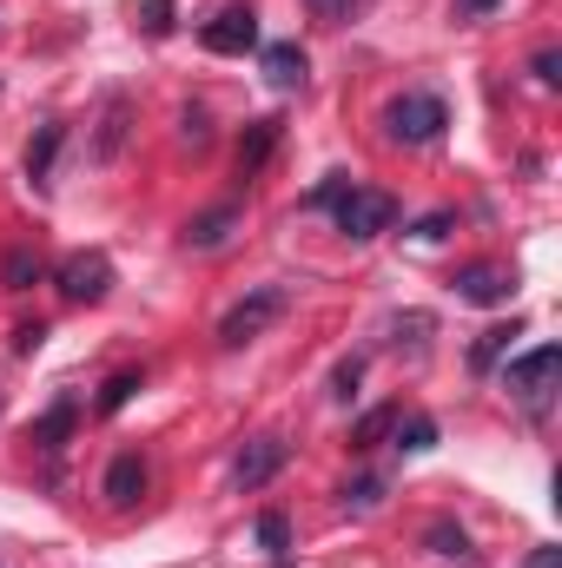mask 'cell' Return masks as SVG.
Here are the masks:
<instances>
[{"label": "cell", "mask_w": 562, "mask_h": 568, "mask_svg": "<svg viewBox=\"0 0 562 568\" xmlns=\"http://www.w3.org/2000/svg\"><path fill=\"white\" fill-rule=\"evenodd\" d=\"M338 503H344V509H358V516H364V509H378V503H384V476H351V483L338 489Z\"/></svg>", "instance_id": "obj_23"}, {"label": "cell", "mask_w": 562, "mask_h": 568, "mask_svg": "<svg viewBox=\"0 0 562 568\" xmlns=\"http://www.w3.org/2000/svg\"><path fill=\"white\" fill-rule=\"evenodd\" d=\"M259 67H265V87H272V93H304L311 53H304L298 40H272V47H259Z\"/></svg>", "instance_id": "obj_11"}, {"label": "cell", "mask_w": 562, "mask_h": 568, "mask_svg": "<svg viewBox=\"0 0 562 568\" xmlns=\"http://www.w3.org/2000/svg\"><path fill=\"white\" fill-rule=\"evenodd\" d=\"M172 20H179V0H140V27L152 33V40H165Z\"/></svg>", "instance_id": "obj_25"}, {"label": "cell", "mask_w": 562, "mask_h": 568, "mask_svg": "<svg viewBox=\"0 0 562 568\" xmlns=\"http://www.w3.org/2000/svg\"><path fill=\"white\" fill-rule=\"evenodd\" d=\"M284 463H291V443H284L279 429H265V436H252L245 449H239V463H232V483H239V496H259L272 476H279Z\"/></svg>", "instance_id": "obj_7"}, {"label": "cell", "mask_w": 562, "mask_h": 568, "mask_svg": "<svg viewBox=\"0 0 562 568\" xmlns=\"http://www.w3.org/2000/svg\"><path fill=\"white\" fill-rule=\"evenodd\" d=\"M232 225H239V199H225V205L199 212V219L185 225V252H219V245L232 239Z\"/></svg>", "instance_id": "obj_15"}, {"label": "cell", "mask_w": 562, "mask_h": 568, "mask_svg": "<svg viewBox=\"0 0 562 568\" xmlns=\"http://www.w3.org/2000/svg\"><path fill=\"white\" fill-rule=\"evenodd\" d=\"M456 232V212L443 205V212H423L418 225H411V239H423V245H436V239H450Z\"/></svg>", "instance_id": "obj_28"}, {"label": "cell", "mask_w": 562, "mask_h": 568, "mask_svg": "<svg viewBox=\"0 0 562 568\" xmlns=\"http://www.w3.org/2000/svg\"><path fill=\"white\" fill-rule=\"evenodd\" d=\"M127 140H133V100H127V93H107L100 133H93V145H87V159H93V165H113V159L127 152Z\"/></svg>", "instance_id": "obj_10"}, {"label": "cell", "mask_w": 562, "mask_h": 568, "mask_svg": "<svg viewBox=\"0 0 562 568\" xmlns=\"http://www.w3.org/2000/svg\"><path fill=\"white\" fill-rule=\"evenodd\" d=\"M556 371H562V351H556V344H536L530 357H510V364H503V390H510L536 424H543V417H550V404H556Z\"/></svg>", "instance_id": "obj_2"}, {"label": "cell", "mask_w": 562, "mask_h": 568, "mask_svg": "<svg viewBox=\"0 0 562 568\" xmlns=\"http://www.w3.org/2000/svg\"><path fill=\"white\" fill-rule=\"evenodd\" d=\"M530 324L523 317H510V324H490L476 344H470V377H490V371H503L510 364V351H516V337H523Z\"/></svg>", "instance_id": "obj_14"}, {"label": "cell", "mask_w": 562, "mask_h": 568, "mask_svg": "<svg viewBox=\"0 0 562 568\" xmlns=\"http://www.w3.org/2000/svg\"><path fill=\"white\" fill-rule=\"evenodd\" d=\"M0 284H7V291H33V284H47V258L27 252V245L7 252V258H0Z\"/></svg>", "instance_id": "obj_20"}, {"label": "cell", "mask_w": 562, "mask_h": 568, "mask_svg": "<svg viewBox=\"0 0 562 568\" xmlns=\"http://www.w3.org/2000/svg\"><path fill=\"white\" fill-rule=\"evenodd\" d=\"M279 140H284V120H279V113H265V120H252V126L239 133V179H245V185H252V179L272 165Z\"/></svg>", "instance_id": "obj_12"}, {"label": "cell", "mask_w": 562, "mask_h": 568, "mask_svg": "<svg viewBox=\"0 0 562 568\" xmlns=\"http://www.w3.org/2000/svg\"><path fill=\"white\" fill-rule=\"evenodd\" d=\"M423 549H430V556H443V562H463V556H470V529H463V523H450V516H436V523L423 529Z\"/></svg>", "instance_id": "obj_19"}, {"label": "cell", "mask_w": 562, "mask_h": 568, "mask_svg": "<svg viewBox=\"0 0 562 568\" xmlns=\"http://www.w3.org/2000/svg\"><path fill=\"white\" fill-rule=\"evenodd\" d=\"M47 278H53V291H60L67 304H107V291L120 284V272H113V258H107L100 245H87V252H67Z\"/></svg>", "instance_id": "obj_5"}, {"label": "cell", "mask_w": 562, "mask_h": 568, "mask_svg": "<svg viewBox=\"0 0 562 568\" xmlns=\"http://www.w3.org/2000/svg\"><path fill=\"white\" fill-rule=\"evenodd\" d=\"M450 291L463 297V304H483V311H496V304H510L516 297V272L510 265H490V258H476V265H463Z\"/></svg>", "instance_id": "obj_8"}, {"label": "cell", "mask_w": 562, "mask_h": 568, "mask_svg": "<svg viewBox=\"0 0 562 568\" xmlns=\"http://www.w3.org/2000/svg\"><path fill=\"white\" fill-rule=\"evenodd\" d=\"M398 410H404V404H378V410H364V417L351 424V449H378V443L391 436V424H398Z\"/></svg>", "instance_id": "obj_21"}, {"label": "cell", "mask_w": 562, "mask_h": 568, "mask_svg": "<svg viewBox=\"0 0 562 568\" xmlns=\"http://www.w3.org/2000/svg\"><path fill=\"white\" fill-rule=\"evenodd\" d=\"M523 568H562V549H556V542H543V549H536Z\"/></svg>", "instance_id": "obj_33"}, {"label": "cell", "mask_w": 562, "mask_h": 568, "mask_svg": "<svg viewBox=\"0 0 562 568\" xmlns=\"http://www.w3.org/2000/svg\"><path fill=\"white\" fill-rule=\"evenodd\" d=\"M503 0H456V20H490Z\"/></svg>", "instance_id": "obj_32"}, {"label": "cell", "mask_w": 562, "mask_h": 568, "mask_svg": "<svg viewBox=\"0 0 562 568\" xmlns=\"http://www.w3.org/2000/svg\"><path fill=\"white\" fill-rule=\"evenodd\" d=\"M259 549H265L272 562H291V516H284V509H265V516H259Z\"/></svg>", "instance_id": "obj_22"}, {"label": "cell", "mask_w": 562, "mask_h": 568, "mask_svg": "<svg viewBox=\"0 0 562 568\" xmlns=\"http://www.w3.org/2000/svg\"><path fill=\"white\" fill-rule=\"evenodd\" d=\"M279 568H291V562H279Z\"/></svg>", "instance_id": "obj_34"}, {"label": "cell", "mask_w": 562, "mask_h": 568, "mask_svg": "<svg viewBox=\"0 0 562 568\" xmlns=\"http://www.w3.org/2000/svg\"><path fill=\"white\" fill-rule=\"evenodd\" d=\"M40 344H47V324H40V317H33V324H20V331H13V357H33V351H40Z\"/></svg>", "instance_id": "obj_30"}, {"label": "cell", "mask_w": 562, "mask_h": 568, "mask_svg": "<svg viewBox=\"0 0 562 568\" xmlns=\"http://www.w3.org/2000/svg\"><path fill=\"white\" fill-rule=\"evenodd\" d=\"M436 436H443V429H436L430 410H398V424H391V449H398V456H430Z\"/></svg>", "instance_id": "obj_16"}, {"label": "cell", "mask_w": 562, "mask_h": 568, "mask_svg": "<svg viewBox=\"0 0 562 568\" xmlns=\"http://www.w3.org/2000/svg\"><path fill=\"white\" fill-rule=\"evenodd\" d=\"M199 47H205V53H225V60H245V53H259V7H252V0H232V7H219V13L199 27Z\"/></svg>", "instance_id": "obj_6"}, {"label": "cell", "mask_w": 562, "mask_h": 568, "mask_svg": "<svg viewBox=\"0 0 562 568\" xmlns=\"http://www.w3.org/2000/svg\"><path fill=\"white\" fill-rule=\"evenodd\" d=\"M73 429H80V397L67 390V397H53V404L33 417V449H40L47 463H60V456H67V443H73Z\"/></svg>", "instance_id": "obj_9"}, {"label": "cell", "mask_w": 562, "mask_h": 568, "mask_svg": "<svg viewBox=\"0 0 562 568\" xmlns=\"http://www.w3.org/2000/svg\"><path fill=\"white\" fill-rule=\"evenodd\" d=\"M60 140H67V126H60V120H47V126L27 140V179H33V185H53V159H60Z\"/></svg>", "instance_id": "obj_17"}, {"label": "cell", "mask_w": 562, "mask_h": 568, "mask_svg": "<svg viewBox=\"0 0 562 568\" xmlns=\"http://www.w3.org/2000/svg\"><path fill=\"white\" fill-rule=\"evenodd\" d=\"M443 126H450V106L436 100V93H404V100H391L384 106V140L391 145H436L443 140Z\"/></svg>", "instance_id": "obj_4"}, {"label": "cell", "mask_w": 562, "mask_h": 568, "mask_svg": "<svg viewBox=\"0 0 562 568\" xmlns=\"http://www.w3.org/2000/svg\"><path fill=\"white\" fill-rule=\"evenodd\" d=\"M100 496H107L113 509H133V503H140V496H145V456H140V449H120V456L107 463Z\"/></svg>", "instance_id": "obj_13"}, {"label": "cell", "mask_w": 562, "mask_h": 568, "mask_svg": "<svg viewBox=\"0 0 562 568\" xmlns=\"http://www.w3.org/2000/svg\"><path fill=\"white\" fill-rule=\"evenodd\" d=\"M179 145H192V152L212 145V113H205V106H185V113H179Z\"/></svg>", "instance_id": "obj_24"}, {"label": "cell", "mask_w": 562, "mask_h": 568, "mask_svg": "<svg viewBox=\"0 0 562 568\" xmlns=\"http://www.w3.org/2000/svg\"><path fill=\"white\" fill-rule=\"evenodd\" d=\"M140 390H145V371H120V377H107V384H100V397H93V417H120Z\"/></svg>", "instance_id": "obj_18"}, {"label": "cell", "mask_w": 562, "mask_h": 568, "mask_svg": "<svg viewBox=\"0 0 562 568\" xmlns=\"http://www.w3.org/2000/svg\"><path fill=\"white\" fill-rule=\"evenodd\" d=\"M530 73H536L543 87H562V47H543V53L530 60Z\"/></svg>", "instance_id": "obj_29"}, {"label": "cell", "mask_w": 562, "mask_h": 568, "mask_svg": "<svg viewBox=\"0 0 562 568\" xmlns=\"http://www.w3.org/2000/svg\"><path fill=\"white\" fill-rule=\"evenodd\" d=\"M284 311H291V291H284V284H259V291H245V297L219 317V344H225V351H245L252 337H265V331L279 324Z\"/></svg>", "instance_id": "obj_3"}, {"label": "cell", "mask_w": 562, "mask_h": 568, "mask_svg": "<svg viewBox=\"0 0 562 568\" xmlns=\"http://www.w3.org/2000/svg\"><path fill=\"white\" fill-rule=\"evenodd\" d=\"M344 185H351V172H324V179H318V185H311V192H304V212H331V205H338V192H344Z\"/></svg>", "instance_id": "obj_26"}, {"label": "cell", "mask_w": 562, "mask_h": 568, "mask_svg": "<svg viewBox=\"0 0 562 568\" xmlns=\"http://www.w3.org/2000/svg\"><path fill=\"white\" fill-rule=\"evenodd\" d=\"M331 225L351 239V245H371V239H384L391 225H398V199L391 192H378V185H344L338 192V205H331Z\"/></svg>", "instance_id": "obj_1"}, {"label": "cell", "mask_w": 562, "mask_h": 568, "mask_svg": "<svg viewBox=\"0 0 562 568\" xmlns=\"http://www.w3.org/2000/svg\"><path fill=\"white\" fill-rule=\"evenodd\" d=\"M304 7H311L318 20H351V13H358L364 0H304Z\"/></svg>", "instance_id": "obj_31"}, {"label": "cell", "mask_w": 562, "mask_h": 568, "mask_svg": "<svg viewBox=\"0 0 562 568\" xmlns=\"http://www.w3.org/2000/svg\"><path fill=\"white\" fill-rule=\"evenodd\" d=\"M358 384H364V357H338V371H331V397H338V404H351V397H358Z\"/></svg>", "instance_id": "obj_27"}]
</instances>
